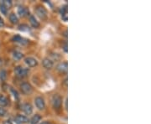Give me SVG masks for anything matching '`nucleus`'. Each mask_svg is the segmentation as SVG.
Returning <instances> with one entry per match:
<instances>
[{"instance_id": "f257e3e1", "label": "nucleus", "mask_w": 151, "mask_h": 124, "mask_svg": "<svg viewBox=\"0 0 151 124\" xmlns=\"http://www.w3.org/2000/svg\"><path fill=\"white\" fill-rule=\"evenodd\" d=\"M51 102H52V105L55 109H59L62 104V98L58 94H55L52 97Z\"/></svg>"}, {"instance_id": "f03ea898", "label": "nucleus", "mask_w": 151, "mask_h": 124, "mask_svg": "<svg viewBox=\"0 0 151 124\" xmlns=\"http://www.w3.org/2000/svg\"><path fill=\"white\" fill-rule=\"evenodd\" d=\"M14 71H15L16 76L20 77V78L27 76L28 74H29V70L27 68H24V67H22V66H17Z\"/></svg>"}, {"instance_id": "7ed1b4c3", "label": "nucleus", "mask_w": 151, "mask_h": 124, "mask_svg": "<svg viewBox=\"0 0 151 124\" xmlns=\"http://www.w3.org/2000/svg\"><path fill=\"white\" fill-rule=\"evenodd\" d=\"M20 89H21L22 92L26 95H29L33 92L32 86L29 82H23L20 85Z\"/></svg>"}, {"instance_id": "20e7f679", "label": "nucleus", "mask_w": 151, "mask_h": 124, "mask_svg": "<svg viewBox=\"0 0 151 124\" xmlns=\"http://www.w3.org/2000/svg\"><path fill=\"white\" fill-rule=\"evenodd\" d=\"M35 13H36V14H37L38 16L40 17L41 19H45L46 18H47V14H48V13H47V10L42 7V6H39L36 8V9H35Z\"/></svg>"}, {"instance_id": "39448f33", "label": "nucleus", "mask_w": 151, "mask_h": 124, "mask_svg": "<svg viewBox=\"0 0 151 124\" xmlns=\"http://www.w3.org/2000/svg\"><path fill=\"white\" fill-rule=\"evenodd\" d=\"M35 106L38 109L40 110H42L45 107V100H44L43 97H37L35 99Z\"/></svg>"}, {"instance_id": "423d86ee", "label": "nucleus", "mask_w": 151, "mask_h": 124, "mask_svg": "<svg viewBox=\"0 0 151 124\" xmlns=\"http://www.w3.org/2000/svg\"><path fill=\"white\" fill-rule=\"evenodd\" d=\"M24 61L29 67H35L38 65L37 59L33 58V57H27V58H25Z\"/></svg>"}, {"instance_id": "0eeeda50", "label": "nucleus", "mask_w": 151, "mask_h": 124, "mask_svg": "<svg viewBox=\"0 0 151 124\" xmlns=\"http://www.w3.org/2000/svg\"><path fill=\"white\" fill-rule=\"evenodd\" d=\"M57 70L60 73H66L67 70H68V64H67V62L65 61V62L60 63L59 65H57Z\"/></svg>"}, {"instance_id": "6e6552de", "label": "nucleus", "mask_w": 151, "mask_h": 124, "mask_svg": "<svg viewBox=\"0 0 151 124\" xmlns=\"http://www.w3.org/2000/svg\"><path fill=\"white\" fill-rule=\"evenodd\" d=\"M42 64H43V66L45 68V69H51L54 65V63L51 59H50L49 58H45L42 61Z\"/></svg>"}, {"instance_id": "1a4fd4ad", "label": "nucleus", "mask_w": 151, "mask_h": 124, "mask_svg": "<svg viewBox=\"0 0 151 124\" xmlns=\"http://www.w3.org/2000/svg\"><path fill=\"white\" fill-rule=\"evenodd\" d=\"M22 110L27 115H30L33 113V107L29 103H24L22 106Z\"/></svg>"}, {"instance_id": "9d476101", "label": "nucleus", "mask_w": 151, "mask_h": 124, "mask_svg": "<svg viewBox=\"0 0 151 124\" xmlns=\"http://www.w3.org/2000/svg\"><path fill=\"white\" fill-rule=\"evenodd\" d=\"M18 14H19L21 17L28 16V15L29 14V9H28L27 8L20 6V7H19V9H18Z\"/></svg>"}, {"instance_id": "9b49d317", "label": "nucleus", "mask_w": 151, "mask_h": 124, "mask_svg": "<svg viewBox=\"0 0 151 124\" xmlns=\"http://www.w3.org/2000/svg\"><path fill=\"white\" fill-rule=\"evenodd\" d=\"M60 13L61 14L62 19L65 22L67 21V5L66 4L63 5L60 9Z\"/></svg>"}, {"instance_id": "f8f14e48", "label": "nucleus", "mask_w": 151, "mask_h": 124, "mask_svg": "<svg viewBox=\"0 0 151 124\" xmlns=\"http://www.w3.org/2000/svg\"><path fill=\"white\" fill-rule=\"evenodd\" d=\"M12 40H13L14 42H17V43H20V44H26L28 43L27 39H25L22 38L21 36H19V35H16V36L13 37V39H12Z\"/></svg>"}, {"instance_id": "ddd939ff", "label": "nucleus", "mask_w": 151, "mask_h": 124, "mask_svg": "<svg viewBox=\"0 0 151 124\" xmlns=\"http://www.w3.org/2000/svg\"><path fill=\"white\" fill-rule=\"evenodd\" d=\"M16 120L19 123H28L29 122V118H28L26 116H24V115H20V114L17 115Z\"/></svg>"}, {"instance_id": "4468645a", "label": "nucleus", "mask_w": 151, "mask_h": 124, "mask_svg": "<svg viewBox=\"0 0 151 124\" xmlns=\"http://www.w3.org/2000/svg\"><path fill=\"white\" fill-rule=\"evenodd\" d=\"M29 23L34 28H39L40 27V23L37 21V19H35V17L34 15H30L29 16Z\"/></svg>"}, {"instance_id": "2eb2a0df", "label": "nucleus", "mask_w": 151, "mask_h": 124, "mask_svg": "<svg viewBox=\"0 0 151 124\" xmlns=\"http://www.w3.org/2000/svg\"><path fill=\"white\" fill-rule=\"evenodd\" d=\"M41 120V117L39 115V114H35V115H34L31 119L29 120V123L30 124H38L39 123V122Z\"/></svg>"}, {"instance_id": "dca6fc26", "label": "nucleus", "mask_w": 151, "mask_h": 124, "mask_svg": "<svg viewBox=\"0 0 151 124\" xmlns=\"http://www.w3.org/2000/svg\"><path fill=\"white\" fill-rule=\"evenodd\" d=\"M9 104V100H8V98L6 97H4V95H1L0 96V105L2 106V107H5Z\"/></svg>"}, {"instance_id": "f3484780", "label": "nucleus", "mask_w": 151, "mask_h": 124, "mask_svg": "<svg viewBox=\"0 0 151 124\" xmlns=\"http://www.w3.org/2000/svg\"><path fill=\"white\" fill-rule=\"evenodd\" d=\"M9 20L12 24H18V22H19V19H18V17L16 16V14H14V13H12L10 14V15H9Z\"/></svg>"}, {"instance_id": "a211bd4d", "label": "nucleus", "mask_w": 151, "mask_h": 124, "mask_svg": "<svg viewBox=\"0 0 151 124\" xmlns=\"http://www.w3.org/2000/svg\"><path fill=\"white\" fill-rule=\"evenodd\" d=\"M13 57H14V59H16V60H19L23 57V54L19 51H14L13 53Z\"/></svg>"}, {"instance_id": "6ab92c4d", "label": "nucleus", "mask_w": 151, "mask_h": 124, "mask_svg": "<svg viewBox=\"0 0 151 124\" xmlns=\"http://www.w3.org/2000/svg\"><path fill=\"white\" fill-rule=\"evenodd\" d=\"M3 5L6 7L7 9H9L11 8V6H12V1L10 0H4V1H3V4H2Z\"/></svg>"}, {"instance_id": "aec40b11", "label": "nucleus", "mask_w": 151, "mask_h": 124, "mask_svg": "<svg viewBox=\"0 0 151 124\" xmlns=\"http://www.w3.org/2000/svg\"><path fill=\"white\" fill-rule=\"evenodd\" d=\"M6 78H7V72H6V70H3L0 72V79H1V81H4Z\"/></svg>"}, {"instance_id": "412c9836", "label": "nucleus", "mask_w": 151, "mask_h": 124, "mask_svg": "<svg viewBox=\"0 0 151 124\" xmlns=\"http://www.w3.org/2000/svg\"><path fill=\"white\" fill-rule=\"evenodd\" d=\"M19 29L22 30V31H29V27L28 26L27 24H20L19 26Z\"/></svg>"}, {"instance_id": "4be33fe9", "label": "nucleus", "mask_w": 151, "mask_h": 124, "mask_svg": "<svg viewBox=\"0 0 151 124\" xmlns=\"http://www.w3.org/2000/svg\"><path fill=\"white\" fill-rule=\"evenodd\" d=\"M10 91H11V92H12V94H13V96L14 97V98L18 100V99L19 98V93H18V92H17L16 90H14V88H11Z\"/></svg>"}, {"instance_id": "5701e85b", "label": "nucleus", "mask_w": 151, "mask_h": 124, "mask_svg": "<svg viewBox=\"0 0 151 124\" xmlns=\"http://www.w3.org/2000/svg\"><path fill=\"white\" fill-rule=\"evenodd\" d=\"M0 11L2 12V14H3L6 15V14H7V13H8V9H7L6 7H4L3 4H1V5H0Z\"/></svg>"}, {"instance_id": "b1692460", "label": "nucleus", "mask_w": 151, "mask_h": 124, "mask_svg": "<svg viewBox=\"0 0 151 124\" xmlns=\"http://www.w3.org/2000/svg\"><path fill=\"white\" fill-rule=\"evenodd\" d=\"M7 113V111H6L4 108L3 107H0V117H4Z\"/></svg>"}, {"instance_id": "393cba45", "label": "nucleus", "mask_w": 151, "mask_h": 124, "mask_svg": "<svg viewBox=\"0 0 151 124\" xmlns=\"http://www.w3.org/2000/svg\"><path fill=\"white\" fill-rule=\"evenodd\" d=\"M4 25V19L0 17V27H3Z\"/></svg>"}, {"instance_id": "a878e982", "label": "nucleus", "mask_w": 151, "mask_h": 124, "mask_svg": "<svg viewBox=\"0 0 151 124\" xmlns=\"http://www.w3.org/2000/svg\"><path fill=\"white\" fill-rule=\"evenodd\" d=\"M4 124H13V123L11 122L10 120H6L4 122Z\"/></svg>"}, {"instance_id": "bb28decb", "label": "nucleus", "mask_w": 151, "mask_h": 124, "mask_svg": "<svg viewBox=\"0 0 151 124\" xmlns=\"http://www.w3.org/2000/svg\"><path fill=\"white\" fill-rule=\"evenodd\" d=\"M64 51H65V52H67V44H65V46H64Z\"/></svg>"}, {"instance_id": "cd10ccee", "label": "nucleus", "mask_w": 151, "mask_h": 124, "mask_svg": "<svg viewBox=\"0 0 151 124\" xmlns=\"http://www.w3.org/2000/svg\"><path fill=\"white\" fill-rule=\"evenodd\" d=\"M40 124H50L49 122H43L42 123H40Z\"/></svg>"}]
</instances>
